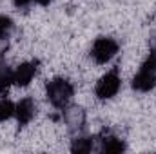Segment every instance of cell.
I'll return each instance as SVG.
<instances>
[{"label": "cell", "mask_w": 156, "mask_h": 154, "mask_svg": "<svg viewBox=\"0 0 156 154\" xmlns=\"http://www.w3.org/2000/svg\"><path fill=\"white\" fill-rule=\"evenodd\" d=\"M156 85V33L151 38V54L142 64L138 75L133 78V89L140 93H147Z\"/></svg>", "instance_id": "1"}, {"label": "cell", "mask_w": 156, "mask_h": 154, "mask_svg": "<svg viewBox=\"0 0 156 154\" xmlns=\"http://www.w3.org/2000/svg\"><path fill=\"white\" fill-rule=\"evenodd\" d=\"M73 94H75V87L66 78H55V80L47 82V85H45V96H47L49 103L56 109L67 107Z\"/></svg>", "instance_id": "2"}, {"label": "cell", "mask_w": 156, "mask_h": 154, "mask_svg": "<svg viewBox=\"0 0 156 154\" xmlns=\"http://www.w3.org/2000/svg\"><path fill=\"white\" fill-rule=\"evenodd\" d=\"M118 42L109 37H100L94 40L93 47H91V58L96 64H107L111 62L118 53Z\"/></svg>", "instance_id": "3"}, {"label": "cell", "mask_w": 156, "mask_h": 154, "mask_svg": "<svg viewBox=\"0 0 156 154\" xmlns=\"http://www.w3.org/2000/svg\"><path fill=\"white\" fill-rule=\"evenodd\" d=\"M120 85H122L120 73H118V67H115V69H111L107 75H104L98 80V83L94 87V93H96V96L100 100H111L120 91Z\"/></svg>", "instance_id": "4"}, {"label": "cell", "mask_w": 156, "mask_h": 154, "mask_svg": "<svg viewBox=\"0 0 156 154\" xmlns=\"http://www.w3.org/2000/svg\"><path fill=\"white\" fill-rule=\"evenodd\" d=\"M62 118L71 134H80L85 129V111L80 105H67L62 109Z\"/></svg>", "instance_id": "5"}, {"label": "cell", "mask_w": 156, "mask_h": 154, "mask_svg": "<svg viewBox=\"0 0 156 154\" xmlns=\"http://www.w3.org/2000/svg\"><path fill=\"white\" fill-rule=\"evenodd\" d=\"M40 62L38 60H31V62H24L20 64L15 71H13V83L18 87H26L31 83V80L35 78L37 71H38Z\"/></svg>", "instance_id": "6"}, {"label": "cell", "mask_w": 156, "mask_h": 154, "mask_svg": "<svg viewBox=\"0 0 156 154\" xmlns=\"http://www.w3.org/2000/svg\"><path fill=\"white\" fill-rule=\"evenodd\" d=\"M37 114V103L33 98H22L16 105H15V116L20 127H26Z\"/></svg>", "instance_id": "7"}, {"label": "cell", "mask_w": 156, "mask_h": 154, "mask_svg": "<svg viewBox=\"0 0 156 154\" xmlns=\"http://www.w3.org/2000/svg\"><path fill=\"white\" fill-rule=\"evenodd\" d=\"M96 140L100 142V151L102 152H123L125 151V142L120 140L115 134H111L109 131H104Z\"/></svg>", "instance_id": "8"}, {"label": "cell", "mask_w": 156, "mask_h": 154, "mask_svg": "<svg viewBox=\"0 0 156 154\" xmlns=\"http://www.w3.org/2000/svg\"><path fill=\"white\" fill-rule=\"evenodd\" d=\"M94 140L96 138H89V136H82V134H76L73 143H71V151L78 154H85L91 152L94 149Z\"/></svg>", "instance_id": "9"}, {"label": "cell", "mask_w": 156, "mask_h": 154, "mask_svg": "<svg viewBox=\"0 0 156 154\" xmlns=\"http://www.w3.org/2000/svg\"><path fill=\"white\" fill-rule=\"evenodd\" d=\"M11 83H13V71L5 64H0V96L7 93Z\"/></svg>", "instance_id": "10"}, {"label": "cell", "mask_w": 156, "mask_h": 154, "mask_svg": "<svg viewBox=\"0 0 156 154\" xmlns=\"http://www.w3.org/2000/svg\"><path fill=\"white\" fill-rule=\"evenodd\" d=\"M13 29H15L13 20H11L9 16H5V15H0V40L9 38L11 33H13Z\"/></svg>", "instance_id": "11"}, {"label": "cell", "mask_w": 156, "mask_h": 154, "mask_svg": "<svg viewBox=\"0 0 156 154\" xmlns=\"http://www.w3.org/2000/svg\"><path fill=\"white\" fill-rule=\"evenodd\" d=\"M11 116H15V103L11 100H0V121L9 120Z\"/></svg>", "instance_id": "12"}, {"label": "cell", "mask_w": 156, "mask_h": 154, "mask_svg": "<svg viewBox=\"0 0 156 154\" xmlns=\"http://www.w3.org/2000/svg\"><path fill=\"white\" fill-rule=\"evenodd\" d=\"M31 2H33V0H15V5L20 7V9H24V7H27Z\"/></svg>", "instance_id": "13"}, {"label": "cell", "mask_w": 156, "mask_h": 154, "mask_svg": "<svg viewBox=\"0 0 156 154\" xmlns=\"http://www.w3.org/2000/svg\"><path fill=\"white\" fill-rule=\"evenodd\" d=\"M33 2H37L38 5H49V4H51L53 0H33Z\"/></svg>", "instance_id": "14"}, {"label": "cell", "mask_w": 156, "mask_h": 154, "mask_svg": "<svg viewBox=\"0 0 156 154\" xmlns=\"http://www.w3.org/2000/svg\"><path fill=\"white\" fill-rule=\"evenodd\" d=\"M7 49V47H5ZM5 49H0V64H4V54H5Z\"/></svg>", "instance_id": "15"}]
</instances>
